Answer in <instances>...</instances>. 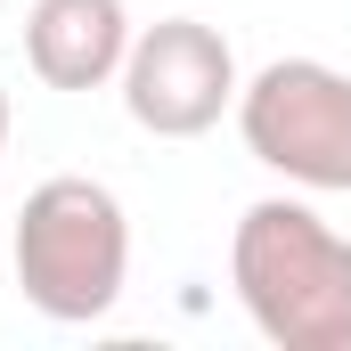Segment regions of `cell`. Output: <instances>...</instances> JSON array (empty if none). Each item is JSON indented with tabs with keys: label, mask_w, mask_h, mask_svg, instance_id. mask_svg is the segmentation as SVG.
Listing matches in <instances>:
<instances>
[{
	"label": "cell",
	"mask_w": 351,
	"mask_h": 351,
	"mask_svg": "<svg viewBox=\"0 0 351 351\" xmlns=\"http://www.w3.org/2000/svg\"><path fill=\"white\" fill-rule=\"evenodd\" d=\"M8 262L16 286L41 319L58 327H90L123 302V278H131V221H123V196L106 180L58 172L41 180L16 213V237H8Z\"/></svg>",
	"instance_id": "obj_2"
},
{
	"label": "cell",
	"mask_w": 351,
	"mask_h": 351,
	"mask_svg": "<svg viewBox=\"0 0 351 351\" xmlns=\"http://www.w3.org/2000/svg\"><path fill=\"white\" fill-rule=\"evenodd\" d=\"M237 49L204 25V16H164L147 33H131L123 58V106L139 131L156 139H204L229 106H237Z\"/></svg>",
	"instance_id": "obj_4"
},
{
	"label": "cell",
	"mask_w": 351,
	"mask_h": 351,
	"mask_svg": "<svg viewBox=\"0 0 351 351\" xmlns=\"http://www.w3.org/2000/svg\"><path fill=\"white\" fill-rule=\"evenodd\" d=\"M0 156H8V90H0Z\"/></svg>",
	"instance_id": "obj_6"
},
{
	"label": "cell",
	"mask_w": 351,
	"mask_h": 351,
	"mask_svg": "<svg viewBox=\"0 0 351 351\" xmlns=\"http://www.w3.org/2000/svg\"><path fill=\"white\" fill-rule=\"evenodd\" d=\"M237 131L294 188H351V74L327 58H278L237 90Z\"/></svg>",
	"instance_id": "obj_3"
},
{
	"label": "cell",
	"mask_w": 351,
	"mask_h": 351,
	"mask_svg": "<svg viewBox=\"0 0 351 351\" xmlns=\"http://www.w3.org/2000/svg\"><path fill=\"white\" fill-rule=\"evenodd\" d=\"M229 286L278 351H351V237H335L302 196L245 204L229 237Z\"/></svg>",
	"instance_id": "obj_1"
},
{
	"label": "cell",
	"mask_w": 351,
	"mask_h": 351,
	"mask_svg": "<svg viewBox=\"0 0 351 351\" xmlns=\"http://www.w3.org/2000/svg\"><path fill=\"white\" fill-rule=\"evenodd\" d=\"M25 58L49 90H106L131 58V8L123 0H33Z\"/></svg>",
	"instance_id": "obj_5"
}]
</instances>
